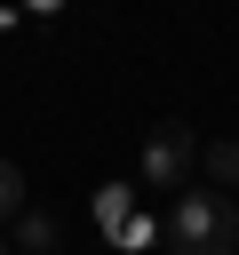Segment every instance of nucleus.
<instances>
[{
	"label": "nucleus",
	"mask_w": 239,
	"mask_h": 255,
	"mask_svg": "<svg viewBox=\"0 0 239 255\" xmlns=\"http://www.w3.org/2000/svg\"><path fill=\"white\" fill-rule=\"evenodd\" d=\"M199 167H207L215 183H239V143H207V151H199Z\"/></svg>",
	"instance_id": "nucleus-4"
},
{
	"label": "nucleus",
	"mask_w": 239,
	"mask_h": 255,
	"mask_svg": "<svg viewBox=\"0 0 239 255\" xmlns=\"http://www.w3.org/2000/svg\"><path fill=\"white\" fill-rule=\"evenodd\" d=\"M8 215H24V175H16V159H0V223Z\"/></svg>",
	"instance_id": "nucleus-5"
},
{
	"label": "nucleus",
	"mask_w": 239,
	"mask_h": 255,
	"mask_svg": "<svg viewBox=\"0 0 239 255\" xmlns=\"http://www.w3.org/2000/svg\"><path fill=\"white\" fill-rule=\"evenodd\" d=\"M96 215H104V231H120V223H127V183H112V191L96 199Z\"/></svg>",
	"instance_id": "nucleus-6"
},
{
	"label": "nucleus",
	"mask_w": 239,
	"mask_h": 255,
	"mask_svg": "<svg viewBox=\"0 0 239 255\" xmlns=\"http://www.w3.org/2000/svg\"><path fill=\"white\" fill-rule=\"evenodd\" d=\"M0 255H8V247H0Z\"/></svg>",
	"instance_id": "nucleus-7"
},
{
	"label": "nucleus",
	"mask_w": 239,
	"mask_h": 255,
	"mask_svg": "<svg viewBox=\"0 0 239 255\" xmlns=\"http://www.w3.org/2000/svg\"><path fill=\"white\" fill-rule=\"evenodd\" d=\"M199 167V143H191V128L183 120H159L151 135H143V183L151 191H183V175Z\"/></svg>",
	"instance_id": "nucleus-2"
},
{
	"label": "nucleus",
	"mask_w": 239,
	"mask_h": 255,
	"mask_svg": "<svg viewBox=\"0 0 239 255\" xmlns=\"http://www.w3.org/2000/svg\"><path fill=\"white\" fill-rule=\"evenodd\" d=\"M167 255H239V215H231L215 191H175Z\"/></svg>",
	"instance_id": "nucleus-1"
},
{
	"label": "nucleus",
	"mask_w": 239,
	"mask_h": 255,
	"mask_svg": "<svg viewBox=\"0 0 239 255\" xmlns=\"http://www.w3.org/2000/svg\"><path fill=\"white\" fill-rule=\"evenodd\" d=\"M16 247H24V255H56V215L24 207V215H16Z\"/></svg>",
	"instance_id": "nucleus-3"
}]
</instances>
